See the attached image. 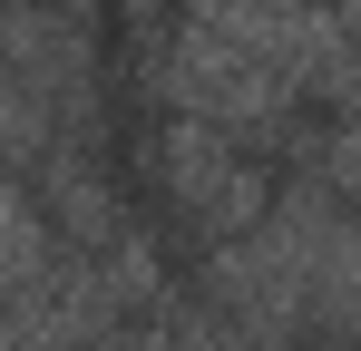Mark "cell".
<instances>
[{
    "mask_svg": "<svg viewBox=\"0 0 361 351\" xmlns=\"http://www.w3.org/2000/svg\"><path fill=\"white\" fill-rule=\"evenodd\" d=\"M147 166H157V195L176 205V225L195 234V244H225V234H244L274 205L264 156H254L244 137H225V127H205V117H166V127L147 137Z\"/></svg>",
    "mask_w": 361,
    "mask_h": 351,
    "instance_id": "cell-1",
    "label": "cell"
},
{
    "mask_svg": "<svg viewBox=\"0 0 361 351\" xmlns=\"http://www.w3.org/2000/svg\"><path fill=\"white\" fill-rule=\"evenodd\" d=\"M157 88H166L176 117H205V127H225V137H244V147H274V137L302 117V88L283 78V68L225 49V39L185 30V20H176V39H166V58H157Z\"/></svg>",
    "mask_w": 361,
    "mask_h": 351,
    "instance_id": "cell-2",
    "label": "cell"
},
{
    "mask_svg": "<svg viewBox=\"0 0 361 351\" xmlns=\"http://www.w3.org/2000/svg\"><path fill=\"white\" fill-rule=\"evenodd\" d=\"M20 185H30V205L49 215L59 254H98V244H118V234H127V205H118V185H108L98 137H59Z\"/></svg>",
    "mask_w": 361,
    "mask_h": 351,
    "instance_id": "cell-3",
    "label": "cell"
},
{
    "mask_svg": "<svg viewBox=\"0 0 361 351\" xmlns=\"http://www.w3.org/2000/svg\"><path fill=\"white\" fill-rule=\"evenodd\" d=\"M312 351H352V342H312Z\"/></svg>",
    "mask_w": 361,
    "mask_h": 351,
    "instance_id": "cell-4",
    "label": "cell"
},
{
    "mask_svg": "<svg viewBox=\"0 0 361 351\" xmlns=\"http://www.w3.org/2000/svg\"><path fill=\"white\" fill-rule=\"evenodd\" d=\"M235 351H254V342H235Z\"/></svg>",
    "mask_w": 361,
    "mask_h": 351,
    "instance_id": "cell-5",
    "label": "cell"
}]
</instances>
